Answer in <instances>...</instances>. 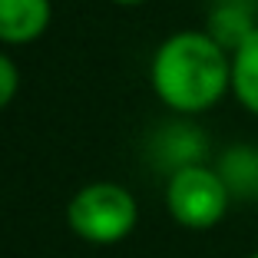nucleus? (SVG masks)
<instances>
[{"label":"nucleus","mask_w":258,"mask_h":258,"mask_svg":"<svg viewBox=\"0 0 258 258\" xmlns=\"http://www.w3.org/2000/svg\"><path fill=\"white\" fill-rule=\"evenodd\" d=\"M149 86L179 116L209 113L232 93V53L205 30H175L152 53Z\"/></svg>","instance_id":"obj_1"},{"label":"nucleus","mask_w":258,"mask_h":258,"mask_svg":"<svg viewBox=\"0 0 258 258\" xmlns=\"http://www.w3.org/2000/svg\"><path fill=\"white\" fill-rule=\"evenodd\" d=\"M139 222L136 196L119 182L99 179L76 189L67 205V225L76 238L90 245H116L133 235Z\"/></svg>","instance_id":"obj_2"},{"label":"nucleus","mask_w":258,"mask_h":258,"mask_svg":"<svg viewBox=\"0 0 258 258\" xmlns=\"http://www.w3.org/2000/svg\"><path fill=\"white\" fill-rule=\"evenodd\" d=\"M232 192L212 166H185L166 179V209L175 225L192 232H209L225 219Z\"/></svg>","instance_id":"obj_3"},{"label":"nucleus","mask_w":258,"mask_h":258,"mask_svg":"<svg viewBox=\"0 0 258 258\" xmlns=\"http://www.w3.org/2000/svg\"><path fill=\"white\" fill-rule=\"evenodd\" d=\"M53 20L50 0H0V43L27 46L40 40Z\"/></svg>","instance_id":"obj_4"},{"label":"nucleus","mask_w":258,"mask_h":258,"mask_svg":"<svg viewBox=\"0 0 258 258\" xmlns=\"http://www.w3.org/2000/svg\"><path fill=\"white\" fill-rule=\"evenodd\" d=\"M258 30V0H215L205 33L232 53L248 33Z\"/></svg>","instance_id":"obj_5"},{"label":"nucleus","mask_w":258,"mask_h":258,"mask_svg":"<svg viewBox=\"0 0 258 258\" xmlns=\"http://www.w3.org/2000/svg\"><path fill=\"white\" fill-rule=\"evenodd\" d=\"M205 156V136L189 122H172L156 136V159L169 175L185 166H202Z\"/></svg>","instance_id":"obj_6"},{"label":"nucleus","mask_w":258,"mask_h":258,"mask_svg":"<svg viewBox=\"0 0 258 258\" xmlns=\"http://www.w3.org/2000/svg\"><path fill=\"white\" fill-rule=\"evenodd\" d=\"M232 96L245 113L258 116V30L232 50Z\"/></svg>","instance_id":"obj_7"},{"label":"nucleus","mask_w":258,"mask_h":258,"mask_svg":"<svg viewBox=\"0 0 258 258\" xmlns=\"http://www.w3.org/2000/svg\"><path fill=\"white\" fill-rule=\"evenodd\" d=\"M215 172L222 175L232 199H258V149L255 146H232L222 152Z\"/></svg>","instance_id":"obj_8"},{"label":"nucleus","mask_w":258,"mask_h":258,"mask_svg":"<svg viewBox=\"0 0 258 258\" xmlns=\"http://www.w3.org/2000/svg\"><path fill=\"white\" fill-rule=\"evenodd\" d=\"M20 90V70L7 53H0V109H7Z\"/></svg>","instance_id":"obj_9"},{"label":"nucleus","mask_w":258,"mask_h":258,"mask_svg":"<svg viewBox=\"0 0 258 258\" xmlns=\"http://www.w3.org/2000/svg\"><path fill=\"white\" fill-rule=\"evenodd\" d=\"M109 4H116V7H139L146 0H109Z\"/></svg>","instance_id":"obj_10"},{"label":"nucleus","mask_w":258,"mask_h":258,"mask_svg":"<svg viewBox=\"0 0 258 258\" xmlns=\"http://www.w3.org/2000/svg\"><path fill=\"white\" fill-rule=\"evenodd\" d=\"M248 258H258V251H251V255H248Z\"/></svg>","instance_id":"obj_11"}]
</instances>
